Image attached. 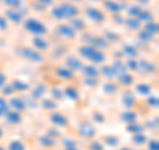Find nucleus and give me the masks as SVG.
I'll list each match as a JSON object with an SVG mask.
<instances>
[{
  "mask_svg": "<svg viewBox=\"0 0 159 150\" xmlns=\"http://www.w3.org/2000/svg\"><path fill=\"white\" fill-rule=\"evenodd\" d=\"M146 136L143 133H139V134H134L133 136V142L135 143V145H139V146H141V145H143V143H146Z\"/></svg>",
  "mask_w": 159,
  "mask_h": 150,
  "instance_id": "nucleus-26",
  "label": "nucleus"
},
{
  "mask_svg": "<svg viewBox=\"0 0 159 150\" xmlns=\"http://www.w3.org/2000/svg\"><path fill=\"white\" fill-rule=\"evenodd\" d=\"M23 54H24L25 59L31 60V61H33V63H43L44 61V57L37 51H34V49H32V48H25Z\"/></svg>",
  "mask_w": 159,
  "mask_h": 150,
  "instance_id": "nucleus-6",
  "label": "nucleus"
},
{
  "mask_svg": "<svg viewBox=\"0 0 159 150\" xmlns=\"http://www.w3.org/2000/svg\"><path fill=\"white\" fill-rule=\"evenodd\" d=\"M7 150H27V146H25V143H24V142L17 141V139H16V141L9 142Z\"/></svg>",
  "mask_w": 159,
  "mask_h": 150,
  "instance_id": "nucleus-17",
  "label": "nucleus"
},
{
  "mask_svg": "<svg viewBox=\"0 0 159 150\" xmlns=\"http://www.w3.org/2000/svg\"><path fill=\"white\" fill-rule=\"evenodd\" d=\"M90 150H103V146H102V143L99 142V141H93L90 143Z\"/></svg>",
  "mask_w": 159,
  "mask_h": 150,
  "instance_id": "nucleus-36",
  "label": "nucleus"
},
{
  "mask_svg": "<svg viewBox=\"0 0 159 150\" xmlns=\"http://www.w3.org/2000/svg\"><path fill=\"white\" fill-rule=\"evenodd\" d=\"M82 73L85 74L88 78H97L98 76V69L94 67V65H84L82 68Z\"/></svg>",
  "mask_w": 159,
  "mask_h": 150,
  "instance_id": "nucleus-13",
  "label": "nucleus"
},
{
  "mask_svg": "<svg viewBox=\"0 0 159 150\" xmlns=\"http://www.w3.org/2000/svg\"><path fill=\"white\" fill-rule=\"evenodd\" d=\"M141 2H142V3H146V2H147V0H141Z\"/></svg>",
  "mask_w": 159,
  "mask_h": 150,
  "instance_id": "nucleus-56",
  "label": "nucleus"
},
{
  "mask_svg": "<svg viewBox=\"0 0 159 150\" xmlns=\"http://www.w3.org/2000/svg\"><path fill=\"white\" fill-rule=\"evenodd\" d=\"M126 23H127V26L130 28H133V29H138L139 27H141V21L137 20V19H127Z\"/></svg>",
  "mask_w": 159,
  "mask_h": 150,
  "instance_id": "nucleus-34",
  "label": "nucleus"
},
{
  "mask_svg": "<svg viewBox=\"0 0 159 150\" xmlns=\"http://www.w3.org/2000/svg\"><path fill=\"white\" fill-rule=\"evenodd\" d=\"M138 17H139L141 21H151V19H152L151 13L147 12V11H141L139 15H138Z\"/></svg>",
  "mask_w": 159,
  "mask_h": 150,
  "instance_id": "nucleus-32",
  "label": "nucleus"
},
{
  "mask_svg": "<svg viewBox=\"0 0 159 150\" xmlns=\"http://www.w3.org/2000/svg\"><path fill=\"white\" fill-rule=\"evenodd\" d=\"M86 16H88V19H90L94 23H101L105 20V15L99 11V9H96V8H88Z\"/></svg>",
  "mask_w": 159,
  "mask_h": 150,
  "instance_id": "nucleus-5",
  "label": "nucleus"
},
{
  "mask_svg": "<svg viewBox=\"0 0 159 150\" xmlns=\"http://www.w3.org/2000/svg\"><path fill=\"white\" fill-rule=\"evenodd\" d=\"M146 32H148L150 35H155L158 32V26H157V23H154V21H148L146 24Z\"/></svg>",
  "mask_w": 159,
  "mask_h": 150,
  "instance_id": "nucleus-29",
  "label": "nucleus"
},
{
  "mask_svg": "<svg viewBox=\"0 0 159 150\" xmlns=\"http://www.w3.org/2000/svg\"><path fill=\"white\" fill-rule=\"evenodd\" d=\"M123 52H125L127 56H130V57H135L137 56V49L134 48L133 45H125L123 47Z\"/></svg>",
  "mask_w": 159,
  "mask_h": 150,
  "instance_id": "nucleus-30",
  "label": "nucleus"
},
{
  "mask_svg": "<svg viewBox=\"0 0 159 150\" xmlns=\"http://www.w3.org/2000/svg\"><path fill=\"white\" fill-rule=\"evenodd\" d=\"M12 88H13V91H20V92H24V91H27V89H28L29 87H28V84H25V82H21V81H19V80H16V81H13V84H12Z\"/></svg>",
  "mask_w": 159,
  "mask_h": 150,
  "instance_id": "nucleus-25",
  "label": "nucleus"
},
{
  "mask_svg": "<svg viewBox=\"0 0 159 150\" xmlns=\"http://www.w3.org/2000/svg\"><path fill=\"white\" fill-rule=\"evenodd\" d=\"M40 143H41L44 148H48V149H51V148H53L54 145H56L54 139H53L52 137H49V136H45V137H41V138H40Z\"/></svg>",
  "mask_w": 159,
  "mask_h": 150,
  "instance_id": "nucleus-20",
  "label": "nucleus"
},
{
  "mask_svg": "<svg viewBox=\"0 0 159 150\" xmlns=\"http://www.w3.org/2000/svg\"><path fill=\"white\" fill-rule=\"evenodd\" d=\"M6 118L9 124H13V125L21 122V114H20V112H16V110H8L6 114Z\"/></svg>",
  "mask_w": 159,
  "mask_h": 150,
  "instance_id": "nucleus-11",
  "label": "nucleus"
},
{
  "mask_svg": "<svg viewBox=\"0 0 159 150\" xmlns=\"http://www.w3.org/2000/svg\"><path fill=\"white\" fill-rule=\"evenodd\" d=\"M105 6H106V8L109 9V11H111L114 13L119 12V11H121V8H122L121 4H118L117 2H113V0H109V2H106Z\"/></svg>",
  "mask_w": 159,
  "mask_h": 150,
  "instance_id": "nucleus-19",
  "label": "nucleus"
},
{
  "mask_svg": "<svg viewBox=\"0 0 159 150\" xmlns=\"http://www.w3.org/2000/svg\"><path fill=\"white\" fill-rule=\"evenodd\" d=\"M57 76L61 77L62 80H73V72L68 68H57Z\"/></svg>",
  "mask_w": 159,
  "mask_h": 150,
  "instance_id": "nucleus-16",
  "label": "nucleus"
},
{
  "mask_svg": "<svg viewBox=\"0 0 159 150\" xmlns=\"http://www.w3.org/2000/svg\"><path fill=\"white\" fill-rule=\"evenodd\" d=\"M78 52L82 57L88 59L89 61H92L94 64H102V63H105V60H106L105 54L93 45H84L78 49Z\"/></svg>",
  "mask_w": 159,
  "mask_h": 150,
  "instance_id": "nucleus-1",
  "label": "nucleus"
},
{
  "mask_svg": "<svg viewBox=\"0 0 159 150\" xmlns=\"http://www.w3.org/2000/svg\"><path fill=\"white\" fill-rule=\"evenodd\" d=\"M70 27H72V28H73V27H80V28H84V24H82L81 20H73L72 24H70Z\"/></svg>",
  "mask_w": 159,
  "mask_h": 150,
  "instance_id": "nucleus-45",
  "label": "nucleus"
},
{
  "mask_svg": "<svg viewBox=\"0 0 159 150\" xmlns=\"http://www.w3.org/2000/svg\"><path fill=\"white\" fill-rule=\"evenodd\" d=\"M85 84L88 85V87H94V85H96L97 84V78H88L86 77V81H85Z\"/></svg>",
  "mask_w": 159,
  "mask_h": 150,
  "instance_id": "nucleus-44",
  "label": "nucleus"
},
{
  "mask_svg": "<svg viewBox=\"0 0 159 150\" xmlns=\"http://www.w3.org/2000/svg\"><path fill=\"white\" fill-rule=\"evenodd\" d=\"M121 120L123 122H127L129 125L130 124H134L137 121V113H134L131 110H127V112H123L121 114Z\"/></svg>",
  "mask_w": 159,
  "mask_h": 150,
  "instance_id": "nucleus-15",
  "label": "nucleus"
},
{
  "mask_svg": "<svg viewBox=\"0 0 159 150\" xmlns=\"http://www.w3.org/2000/svg\"><path fill=\"white\" fill-rule=\"evenodd\" d=\"M103 89H105L107 93H114L117 91V88H116V85H114V84H106L105 87H103Z\"/></svg>",
  "mask_w": 159,
  "mask_h": 150,
  "instance_id": "nucleus-38",
  "label": "nucleus"
},
{
  "mask_svg": "<svg viewBox=\"0 0 159 150\" xmlns=\"http://www.w3.org/2000/svg\"><path fill=\"white\" fill-rule=\"evenodd\" d=\"M121 150H133V149H129V148H122Z\"/></svg>",
  "mask_w": 159,
  "mask_h": 150,
  "instance_id": "nucleus-55",
  "label": "nucleus"
},
{
  "mask_svg": "<svg viewBox=\"0 0 159 150\" xmlns=\"http://www.w3.org/2000/svg\"><path fill=\"white\" fill-rule=\"evenodd\" d=\"M78 133H80V136L84 138H93L96 136V129L89 122H84L78 126Z\"/></svg>",
  "mask_w": 159,
  "mask_h": 150,
  "instance_id": "nucleus-3",
  "label": "nucleus"
},
{
  "mask_svg": "<svg viewBox=\"0 0 159 150\" xmlns=\"http://www.w3.org/2000/svg\"><path fill=\"white\" fill-rule=\"evenodd\" d=\"M119 81L122 82V85H131L133 84V76H130V74H127V73H122V74H119Z\"/></svg>",
  "mask_w": 159,
  "mask_h": 150,
  "instance_id": "nucleus-27",
  "label": "nucleus"
},
{
  "mask_svg": "<svg viewBox=\"0 0 159 150\" xmlns=\"http://www.w3.org/2000/svg\"><path fill=\"white\" fill-rule=\"evenodd\" d=\"M51 122L53 125H56V126H58V128H64V126L68 125V120L61 113H53L51 116Z\"/></svg>",
  "mask_w": 159,
  "mask_h": 150,
  "instance_id": "nucleus-10",
  "label": "nucleus"
},
{
  "mask_svg": "<svg viewBox=\"0 0 159 150\" xmlns=\"http://www.w3.org/2000/svg\"><path fill=\"white\" fill-rule=\"evenodd\" d=\"M4 3L9 7H17L20 6V0H4Z\"/></svg>",
  "mask_w": 159,
  "mask_h": 150,
  "instance_id": "nucleus-40",
  "label": "nucleus"
},
{
  "mask_svg": "<svg viewBox=\"0 0 159 150\" xmlns=\"http://www.w3.org/2000/svg\"><path fill=\"white\" fill-rule=\"evenodd\" d=\"M8 105L11 108H13V110H16V112H23V110H25V108H27L25 100L21 97H12L11 101L8 102Z\"/></svg>",
  "mask_w": 159,
  "mask_h": 150,
  "instance_id": "nucleus-7",
  "label": "nucleus"
},
{
  "mask_svg": "<svg viewBox=\"0 0 159 150\" xmlns=\"http://www.w3.org/2000/svg\"><path fill=\"white\" fill-rule=\"evenodd\" d=\"M106 142L114 148L118 145V139H117V137H106Z\"/></svg>",
  "mask_w": 159,
  "mask_h": 150,
  "instance_id": "nucleus-39",
  "label": "nucleus"
},
{
  "mask_svg": "<svg viewBox=\"0 0 159 150\" xmlns=\"http://www.w3.org/2000/svg\"><path fill=\"white\" fill-rule=\"evenodd\" d=\"M52 16L56 19V20L65 19V16H64V13H62V11H61V8H60V7H56V8L52 9Z\"/></svg>",
  "mask_w": 159,
  "mask_h": 150,
  "instance_id": "nucleus-31",
  "label": "nucleus"
},
{
  "mask_svg": "<svg viewBox=\"0 0 159 150\" xmlns=\"http://www.w3.org/2000/svg\"><path fill=\"white\" fill-rule=\"evenodd\" d=\"M127 68H129V69H133V71H137V69H138V64H137L135 61H133V60H129Z\"/></svg>",
  "mask_w": 159,
  "mask_h": 150,
  "instance_id": "nucleus-43",
  "label": "nucleus"
},
{
  "mask_svg": "<svg viewBox=\"0 0 159 150\" xmlns=\"http://www.w3.org/2000/svg\"><path fill=\"white\" fill-rule=\"evenodd\" d=\"M45 91H47V89L44 88L43 85H40V87H37V88L33 91V97H34V98H41V97L44 96V93H45Z\"/></svg>",
  "mask_w": 159,
  "mask_h": 150,
  "instance_id": "nucleus-33",
  "label": "nucleus"
},
{
  "mask_svg": "<svg viewBox=\"0 0 159 150\" xmlns=\"http://www.w3.org/2000/svg\"><path fill=\"white\" fill-rule=\"evenodd\" d=\"M8 110H9V105L7 102V100L3 98V97H0V117L6 116Z\"/></svg>",
  "mask_w": 159,
  "mask_h": 150,
  "instance_id": "nucleus-24",
  "label": "nucleus"
},
{
  "mask_svg": "<svg viewBox=\"0 0 159 150\" xmlns=\"http://www.w3.org/2000/svg\"><path fill=\"white\" fill-rule=\"evenodd\" d=\"M24 28H25V31H28L29 33H32L37 37L47 33V27L40 20H36V19H28L25 24H24Z\"/></svg>",
  "mask_w": 159,
  "mask_h": 150,
  "instance_id": "nucleus-2",
  "label": "nucleus"
},
{
  "mask_svg": "<svg viewBox=\"0 0 159 150\" xmlns=\"http://www.w3.org/2000/svg\"><path fill=\"white\" fill-rule=\"evenodd\" d=\"M7 17L11 20V21L13 24H20L23 21V15L20 13L19 11H15V9H8V11L6 12Z\"/></svg>",
  "mask_w": 159,
  "mask_h": 150,
  "instance_id": "nucleus-12",
  "label": "nucleus"
},
{
  "mask_svg": "<svg viewBox=\"0 0 159 150\" xmlns=\"http://www.w3.org/2000/svg\"><path fill=\"white\" fill-rule=\"evenodd\" d=\"M43 106L45 109H54L56 108V102L52 101L51 98H48V100H44L43 101Z\"/></svg>",
  "mask_w": 159,
  "mask_h": 150,
  "instance_id": "nucleus-35",
  "label": "nucleus"
},
{
  "mask_svg": "<svg viewBox=\"0 0 159 150\" xmlns=\"http://www.w3.org/2000/svg\"><path fill=\"white\" fill-rule=\"evenodd\" d=\"M139 12H141V8H139V7H131L130 8V13L131 15H135V16H138Z\"/></svg>",
  "mask_w": 159,
  "mask_h": 150,
  "instance_id": "nucleus-49",
  "label": "nucleus"
},
{
  "mask_svg": "<svg viewBox=\"0 0 159 150\" xmlns=\"http://www.w3.org/2000/svg\"><path fill=\"white\" fill-rule=\"evenodd\" d=\"M43 4H45V6H48V4H52L53 3V0H40Z\"/></svg>",
  "mask_w": 159,
  "mask_h": 150,
  "instance_id": "nucleus-51",
  "label": "nucleus"
},
{
  "mask_svg": "<svg viewBox=\"0 0 159 150\" xmlns=\"http://www.w3.org/2000/svg\"><path fill=\"white\" fill-rule=\"evenodd\" d=\"M61 11H62V13H64V16H65V19H73L74 16H77L78 15V9L73 6V4H70V3H64L61 7Z\"/></svg>",
  "mask_w": 159,
  "mask_h": 150,
  "instance_id": "nucleus-8",
  "label": "nucleus"
},
{
  "mask_svg": "<svg viewBox=\"0 0 159 150\" xmlns=\"http://www.w3.org/2000/svg\"><path fill=\"white\" fill-rule=\"evenodd\" d=\"M64 93H65V96L68 98H70V100H77L78 98V91L74 87H68Z\"/></svg>",
  "mask_w": 159,
  "mask_h": 150,
  "instance_id": "nucleus-21",
  "label": "nucleus"
},
{
  "mask_svg": "<svg viewBox=\"0 0 159 150\" xmlns=\"http://www.w3.org/2000/svg\"><path fill=\"white\" fill-rule=\"evenodd\" d=\"M134 104H135V98H134L133 93L125 92V94H123V97H122V105H123L125 108L130 109V108L134 106Z\"/></svg>",
  "mask_w": 159,
  "mask_h": 150,
  "instance_id": "nucleus-14",
  "label": "nucleus"
},
{
  "mask_svg": "<svg viewBox=\"0 0 159 150\" xmlns=\"http://www.w3.org/2000/svg\"><path fill=\"white\" fill-rule=\"evenodd\" d=\"M0 29H3V31L7 29V20L2 16H0Z\"/></svg>",
  "mask_w": 159,
  "mask_h": 150,
  "instance_id": "nucleus-47",
  "label": "nucleus"
},
{
  "mask_svg": "<svg viewBox=\"0 0 159 150\" xmlns=\"http://www.w3.org/2000/svg\"><path fill=\"white\" fill-rule=\"evenodd\" d=\"M148 150H159V142L157 139H151L148 142Z\"/></svg>",
  "mask_w": 159,
  "mask_h": 150,
  "instance_id": "nucleus-37",
  "label": "nucleus"
},
{
  "mask_svg": "<svg viewBox=\"0 0 159 150\" xmlns=\"http://www.w3.org/2000/svg\"><path fill=\"white\" fill-rule=\"evenodd\" d=\"M57 31L61 36L66 37V39H74L76 37V29L72 28L69 24H61V26H58Z\"/></svg>",
  "mask_w": 159,
  "mask_h": 150,
  "instance_id": "nucleus-9",
  "label": "nucleus"
},
{
  "mask_svg": "<svg viewBox=\"0 0 159 150\" xmlns=\"http://www.w3.org/2000/svg\"><path fill=\"white\" fill-rule=\"evenodd\" d=\"M33 44H34V47H36V48L43 49V51H45V49L49 48V44L44 39H41V37H36V39H34L33 40Z\"/></svg>",
  "mask_w": 159,
  "mask_h": 150,
  "instance_id": "nucleus-22",
  "label": "nucleus"
},
{
  "mask_svg": "<svg viewBox=\"0 0 159 150\" xmlns=\"http://www.w3.org/2000/svg\"><path fill=\"white\" fill-rule=\"evenodd\" d=\"M0 150H7V149L4 148V146H2V145H0Z\"/></svg>",
  "mask_w": 159,
  "mask_h": 150,
  "instance_id": "nucleus-54",
  "label": "nucleus"
},
{
  "mask_svg": "<svg viewBox=\"0 0 159 150\" xmlns=\"http://www.w3.org/2000/svg\"><path fill=\"white\" fill-rule=\"evenodd\" d=\"M139 37H141L142 40H143V41H147V40H150L151 37H152V35H150V33H148V32H141V35H139Z\"/></svg>",
  "mask_w": 159,
  "mask_h": 150,
  "instance_id": "nucleus-41",
  "label": "nucleus"
},
{
  "mask_svg": "<svg viewBox=\"0 0 159 150\" xmlns=\"http://www.w3.org/2000/svg\"><path fill=\"white\" fill-rule=\"evenodd\" d=\"M4 94H11L13 92V88L12 87H7V88H4Z\"/></svg>",
  "mask_w": 159,
  "mask_h": 150,
  "instance_id": "nucleus-50",
  "label": "nucleus"
},
{
  "mask_svg": "<svg viewBox=\"0 0 159 150\" xmlns=\"http://www.w3.org/2000/svg\"><path fill=\"white\" fill-rule=\"evenodd\" d=\"M74 2H80V0H74Z\"/></svg>",
  "mask_w": 159,
  "mask_h": 150,
  "instance_id": "nucleus-57",
  "label": "nucleus"
},
{
  "mask_svg": "<svg viewBox=\"0 0 159 150\" xmlns=\"http://www.w3.org/2000/svg\"><path fill=\"white\" fill-rule=\"evenodd\" d=\"M3 136H4V133H3V129H2V128H0V139H2V138H3Z\"/></svg>",
  "mask_w": 159,
  "mask_h": 150,
  "instance_id": "nucleus-53",
  "label": "nucleus"
},
{
  "mask_svg": "<svg viewBox=\"0 0 159 150\" xmlns=\"http://www.w3.org/2000/svg\"><path fill=\"white\" fill-rule=\"evenodd\" d=\"M64 150H80V149H77L76 146H72V148H65Z\"/></svg>",
  "mask_w": 159,
  "mask_h": 150,
  "instance_id": "nucleus-52",
  "label": "nucleus"
},
{
  "mask_svg": "<svg viewBox=\"0 0 159 150\" xmlns=\"http://www.w3.org/2000/svg\"><path fill=\"white\" fill-rule=\"evenodd\" d=\"M66 65H68V69H70L72 72L73 71H76V72L82 71V68H84L82 61L76 56H69L66 59Z\"/></svg>",
  "mask_w": 159,
  "mask_h": 150,
  "instance_id": "nucleus-4",
  "label": "nucleus"
},
{
  "mask_svg": "<svg viewBox=\"0 0 159 150\" xmlns=\"http://www.w3.org/2000/svg\"><path fill=\"white\" fill-rule=\"evenodd\" d=\"M52 97H53V98H61V97H62V92L58 91L57 88H54L53 91H52Z\"/></svg>",
  "mask_w": 159,
  "mask_h": 150,
  "instance_id": "nucleus-42",
  "label": "nucleus"
},
{
  "mask_svg": "<svg viewBox=\"0 0 159 150\" xmlns=\"http://www.w3.org/2000/svg\"><path fill=\"white\" fill-rule=\"evenodd\" d=\"M148 102H150V105H152V106H158V98L155 96H152V97H148Z\"/></svg>",
  "mask_w": 159,
  "mask_h": 150,
  "instance_id": "nucleus-46",
  "label": "nucleus"
},
{
  "mask_svg": "<svg viewBox=\"0 0 159 150\" xmlns=\"http://www.w3.org/2000/svg\"><path fill=\"white\" fill-rule=\"evenodd\" d=\"M6 81H7V77H6V74L0 72V88H2V87H4V84H6Z\"/></svg>",
  "mask_w": 159,
  "mask_h": 150,
  "instance_id": "nucleus-48",
  "label": "nucleus"
},
{
  "mask_svg": "<svg viewBox=\"0 0 159 150\" xmlns=\"http://www.w3.org/2000/svg\"><path fill=\"white\" fill-rule=\"evenodd\" d=\"M137 92L139 94H143V96H148L151 92V87H148L147 84H139L137 85Z\"/></svg>",
  "mask_w": 159,
  "mask_h": 150,
  "instance_id": "nucleus-23",
  "label": "nucleus"
},
{
  "mask_svg": "<svg viewBox=\"0 0 159 150\" xmlns=\"http://www.w3.org/2000/svg\"><path fill=\"white\" fill-rule=\"evenodd\" d=\"M101 73H102L105 77H107V78H113V77L117 76V73H116V71L113 69L111 65H105V67H102Z\"/></svg>",
  "mask_w": 159,
  "mask_h": 150,
  "instance_id": "nucleus-18",
  "label": "nucleus"
},
{
  "mask_svg": "<svg viewBox=\"0 0 159 150\" xmlns=\"http://www.w3.org/2000/svg\"><path fill=\"white\" fill-rule=\"evenodd\" d=\"M127 130L130 132V133H134V134H139V133H143V126H141V125H138V124H130L127 126Z\"/></svg>",
  "mask_w": 159,
  "mask_h": 150,
  "instance_id": "nucleus-28",
  "label": "nucleus"
}]
</instances>
